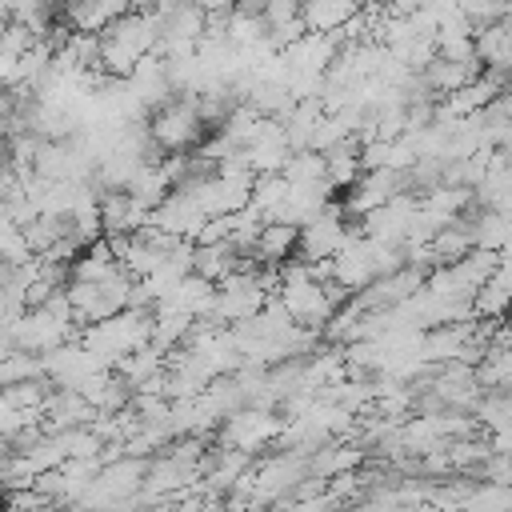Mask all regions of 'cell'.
I'll return each instance as SVG.
<instances>
[{
	"label": "cell",
	"mask_w": 512,
	"mask_h": 512,
	"mask_svg": "<svg viewBox=\"0 0 512 512\" xmlns=\"http://www.w3.org/2000/svg\"><path fill=\"white\" fill-rule=\"evenodd\" d=\"M116 268H120V256L112 252L108 236H100V240H92V244L80 248V256H76L72 268H68V280H104V276H112Z\"/></svg>",
	"instance_id": "cell-9"
},
{
	"label": "cell",
	"mask_w": 512,
	"mask_h": 512,
	"mask_svg": "<svg viewBox=\"0 0 512 512\" xmlns=\"http://www.w3.org/2000/svg\"><path fill=\"white\" fill-rule=\"evenodd\" d=\"M204 220H208V212L200 208V200H196L192 192H184V188H172L168 200L152 208V220H148V224H156V228H164V232H172V236L196 240L200 228H204Z\"/></svg>",
	"instance_id": "cell-6"
},
{
	"label": "cell",
	"mask_w": 512,
	"mask_h": 512,
	"mask_svg": "<svg viewBox=\"0 0 512 512\" xmlns=\"http://www.w3.org/2000/svg\"><path fill=\"white\" fill-rule=\"evenodd\" d=\"M480 72H484V60H480V56H472V60H448V56H436L420 76L428 80V88H432L436 96H444V92H452V88L472 84Z\"/></svg>",
	"instance_id": "cell-7"
},
{
	"label": "cell",
	"mask_w": 512,
	"mask_h": 512,
	"mask_svg": "<svg viewBox=\"0 0 512 512\" xmlns=\"http://www.w3.org/2000/svg\"><path fill=\"white\" fill-rule=\"evenodd\" d=\"M288 188H292V180H288L284 172H264V176H256V184H252V208H260L264 216H272V212L284 204Z\"/></svg>",
	"instance_id": "cell-14"
},
{
	"label": "cell",
	"mask_w": 512,
	"mask_h": 512,
	"mask_svg": "<svg viewBox=\"0 0 512 512\" xmlns=\"http://www.w3.org/2000/svg\"><path fill=\"white\" fill-rule=\"evenodd\" d=\"M360 484H364V476H356L352 468H348V472H336V476L328 480V488H332V492H336L340 500H348V496H356V488H360Z\"/></svg>",
	"instance_id": "cell-18"
},
{
	"label": "cell",
	"mask_w": 512,
	"mask_h": 512,
	"mask_svg": "<svg viewBox=\"0 0 512 512\" xmlns=\"http://www.w3.org/2000/svg\"><path fill=\"white\" fill-rule=\"evenodd\" d=\"M288 416L280 420L272 408L264 404H252V408H236L224 424H220V444H232V448H244V452H256L272 440H280Z\"/></svg>",
	"instance_id": "cell-2"
},
{
	"label": "cell",
	"mask_w": 512,
	"mask_h": 512,
	"mask_svg": "<svg viewBox=\"0 0 512 512\" xmlns=\"http://www.w3.org/2000/svg\"><path fill=\"white\" fill-rule=\"evenodd\" d=\"M148 128H152V140H156L164 152H184V148H192V144L200 140V128H204V116H200V108H196V92H176L172 104H164V108L152 112Z\"/></svg>",
	"instance_id": "cell-1"
},
{
	"label": "cell",
	"mask_w": 512,
	"mask_h": 512,
	"mask_svg": "<svg viewBox=\"0 0 512 512\" xmlns=\"http://www.w3.org/2000/svg\"><path fill=\"white\" fill-rule=\"evenodd\" d=\"M404 188H408V172H396V168H364L348 184V192H344V212L348 216H364V212L388 204Z\"/></svg>",
	"instance_id": "cell-4"
},
{
	"label": "cell",
	"mask_w": 512,
	"mask_h": 512,
	"mask_svg": "<svg viewBox=\"0 0 512 512\" xmlns=\"http://www.w3.org/2000/svg\"><path fill=\"white\" fill-rule=\"evenodd\" d=\"M296 248H300V224L288 220H268L256 240V256L264 264H284L288 256H296Z\"/></svg>",
	"instance_id": "cell-8"
},
{
	"label": "cell",
	"mask_w": 512,
	"mask_h": 512,
	"mask_svg": "<svg viewBox=\"0 0 512 512\" xmlns=\"http://www.w3.org/2000/svg\"><path fill=\"white\" fill-rule=\"evenodd\" d=\"M380 4H384L392 16H412V12H416L424 0H380Z\"/></svg>",
	"instance_id": "cell-20"
},
{
	"label": "cell",
	"mask_w": 512,
	"mask_h": 512,
	"mask_svg": "<svg viewBox=\"0 0 512 512\" xmlns=\"http://www.w3.org/2000/svg\"><path fill=\"white\" fill-rule=\"evenodd\" d=\"M472 236H476L480 248H496V252H500V248L512 240V232H508V212L480 208V216L472 220Z\"/></svg>",
	"instance_id": "cell-13"
},
{
	"label": "cell",
	"mask_w": 512,
	"mask_h": 512,
	"mask_svg": "<svg viewBox=\"0 0 512 512\" xmlns=\"http://www.w3.org/2000/svg\"><path fill=\"white\" fill-rule=\"evenodd\" d=\"M344 200H328V208L324 212H316L308 224H300V248H296V256H304V260H332L340 248H344V240L352 236V228L344 224Z\"/></svg>",
	"instance_id": "cell-3"
},
{
	"label": "cell",
	"mask_w": 512,
	"mask_h": 512,
	"mask_svg": "<svg viewBox=\"0 0 512 512\" xmlns=\"http://www.w3.org/2000/svg\"><path fill=\"white\" fill-rule=\"evenodd\" d=\"M232 240V212H220V216H208L196 244H228Z\"/></svg>",
	"instance_id": "cell-16"
},
{
	"label": "cell",
	"mask_w": 512,
	"mask_h": 512,
	"mask_svg": "<svg viewBox=\"0 0 512 512\" xmlns=\"http://www.w3.org/2000/svg\"><path fill=\"white\" fill-rule=\"evenodd\" d=\"M460 8H464V16H468L476 28L504 16V4H500V0H460Z\"/></svg>",
	"instance_id": "cell-17"
},
{
	"label": "cell",
	"mask_w": 512,
	"mask_h": 512,
	"mask_svg": "<svg viewBox=\"0 0 512 512\" xmlns=\"http://www.w3.org/2000/svg\"><path fill=\"white\" fill-rule=\"evenodd\" d=\"M332 268H336V280L348 288V292H360V288H368L380 272H376V244H372V236H364L360 228L344 240V248L332 256Z\"/></svg>",
	"instance_id": "cell-5"
},
{
	"label": "cell",
	"mask_w": 512,
	"mask_h": 512,
	"mask_svg": "<svg viewBox=\"0 0 512 512\" xmlns=\"http://www.w3.org/2000/svg\"><path fill=\"white\" fill-rule=\"evenodd\" d=\"M128 192H132L140 204H148V208L164 204L168 192H172V176L164 172V160H148V164H140L136 176L128 180Z\"/></svg>",
	"instance_id": "cell-10"
},
{
	"label": "cell",
	"mask_w": 512,
	"mask_h": 512,
	"mask_svg": "<svg viewBox=\"0 0 512 512\" xmlns=\"http://www.w3.org/2000/svg\"><path fill=\"white\" fill-rule=\"evenodd\" d=\"M284 176L292 184H312V180H328V156L320 148H292L288 164H284ZM332 184V180H328Z\"/></svg>",
	"instance_id": "cell-12"
},
{
	"label": "cell",
	"mask_w": 512,
	"mask_h": 512,
	"mask_svg": "<svg viewBox=\"0 0 512 512\" xmlns=\"http://www.w3.org/2000/svg\"><path fill=\"white\" fill-rule=\"evenodd\" d=\"M36 376H44V352L20 348V352L4 356V364H0V384H20V380H36Z\"/></svg>",
	"instance_id": "cell-15"
},
{
	"label": "cell",
	"mask_w": 512,
	"mask_h": 512,
	"mask_svg": "<svg viewBox=\"0 0 512 512\" xmlns=\"http://www.w3.org/2000/svg\"><path fill=\"white\" fill-rule=\"evenodd\" d=\"M488 444H492V452H504V456H512V424H504V428H492Z\"/></svg>",
	"instance_id": "cell-19"
},
{
	"label": "cell",
	"mask_w": 512,
	"mask_h": 512,
	"mask_svg": "<svg viewBox=\"0 0 512 512\" xmlns=\"http://www.w3.org/2000/svg\"><path fill=\"white\" fill-rule=\"evenodd\" d=\"M360 460H364V452H360V448H348V444H332V440H324L320 448H312V452H308V472H312V476L332 480L336 472H348V468H356Z\"/></svg>",
	"instance_id": "cell-11"
}]
</instances>
